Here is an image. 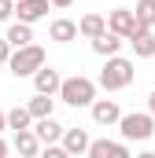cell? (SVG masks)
Masks as SVG:
<instances>
[{"label":"cell","instance_id":"52a82bcc","mask_svg":"<svg viewBox=\"0 0 155 158\" xmlns=\"http://www.w3.org/2000/svg\"><path fill=\"white\" fill-rule=\"evenodd\" d=\"M89 147H92V140H89L85 129H67V132H63V151L70 158H85Z\"/></svg>","mask_w":155,"mask_h":158},{"label":"cell","instance_id":"f1b7e54d","mask_svg":"<svg viewBox=\"0 0 155 158\" xmlns=\"http://www.w3.org/2000/svg\"><path fill=\"white\" fill-rule=\"evenodd\" d=\"M15 4H19V0H15Z\"/></svg>","mask_w":155,"mask_h":158},{"label":"cell","instance_id":"4fadbf2b","mask_svg":"<svg viewBox=\"0 0 155 158\" xmlns=\"http://www.w3.org/2000/svg\"><path fill=\"white\" fill-rule=\"evenodd\" d=\"M129 44H133L137 59H152L155 55V30H137V33L129 37Z\"/></svg>","mask_w":155,"mask_h":158},{"label":"cell","instance_id":"8fae6325","mask_svg":"<svg viewBox=\"0 0 155 158\" xmlns=\"http://www.w3.org/2000/svg\"><path fill=\"white\" fill-rule=\"evenodd\" d=\"M15 151H19V158H37L41 155V140L33 129H26V132H15Z\"/></svg>","mask_w":155,"mask_h":158},{"label":"cell","instance_id":"9a60e30c","mask_svg":"<svg viewBox=\"0 0 155 158\" xmlns=\"http://www.w3.org/2000/svg\"><path fill=\"white\" fill-rule=\"evenodd\" d=\"M4 37H7V44H11L15 52H19V48H30V44H33V26L15 22V26H7V33H4Z\"/></svg>","mask_w":155,"mask_h":158},{"label":"cell","instance_id":"8992f818","mask_svg":"<svg viewBox=\"0 0 155 158\" xmlns=\"http://www.w3.org/2000/svg\"><path fill=\"white\" fill-rule=\"evenodd\" d=\"M48 7H52V0H19L15 4V15H19V22L33 26V22H41L48 15Z\"/></svg>","mask_w":155,"mask_h":158},{"label":"cell","instance_id":"cb8c5ba5","mask_svg":"<svg viewBox=\"0 0 155 158\" xmlns=\"http://www.w3.org/2000/svg\"><path fill=\"white\" fill-rule=\"evenodd\" d=\"M74 0H52V7H70Z\"/></svg>","mask_w":155,"mask_h":158},{"label":"cell","instance_id":"30bf717a","mask_svg":"<svg viewBox=\"0 0 155 158\" xmlns=\"http://www.w3.org/2000/svg\"><path fill=\"white\" fill-rule=\"evenodd\" d=\"M92 121H96V125H118V121H122L118 103L115 99H96V103H92Z\"/></svg>","mask_w":155,"mask_h":158},{"label":"cell","instance_id":"484cf974","mask_svg":"<svg viewBox=\"0 0 155 158\" xmlns=\"http://www.w3.org/2000/svg\"><path fill=\"white\" fill-rule=\"evenodd\" d=\"M4 129H7V114L0 110V132H4Z\"/></svg>","mask_w":155,"mask_h":158},{"label":"cell","instance_id":"44dd1931","mask_svg":"<svg viewBox=\"0 0 155 158\" xmlns=\"http://www.w3.org/2000/svg\"><path fill=\"white\" fill-rule=\"evenodd\" d=\"M107 158H133V155H129V147H126V143H115V140H111V147H107Z\"/></svg>","mask_w":155,"mask_h":158},{"label":"cell","instance_id":"83f0119b","mask_svg":"<svg viewBox=\"0 0 155 158\" xmlns=\"http://www.w3.org/2000/svg\"><path fill=\"white\" fill-rule=\"evenodd\" d=\"M137 158H155V151H140V155H137Z\"/></svg>","mask_w":155,"mask_h":158},{"label":"cell","instance_id":"5b68a950","mask_svg":"<svg viewBox=\"0 0 155 158\" xmlns=\"http://www.w3.org/2000/svg\"><path fill=\"white\" fill-rule=\"evenodd\" d=\"M107 30H111V33H118L122 40H129L140 26H137V15H133L129 7H115V11H107Z\"/></svg>","mask_w":155,"mask_h":158},{"label":"cell","instance_id":"ffe728a7","mask_svg":"<svg viewBox=\"0 0 155 158\" xmlns=\"http://www.w3.org/2000/svg\"><path fill=\"white\" fill-rule=\"evenodd\" d=\"M41 158H70V155L63 151V143H48V147L41 151Z\"/></svg>","mask_w":155,"mask_h":158},{"label":"cell","instance_id":"7a4b0ae2","mask_svg":"<svg viewBox=\"0 0 155 158\" xmlns=\"http://www.w3.org/2000/svg\"><path fill=\"white\" fill-rule=\"evenodd\" d=\"M133 63L129 59H122V55H111L107 63H104V70H100V85L107 88V92H118V88H126V85H133Z\"/></svg>","mask_w":155,"mask_h":158},{"label":"cell","instance_id":"ac0fdd59","mask_svg":"<svg viewBox=\"0 0 155 158\" xmlns=\"http://www.w3.org/2000/svg\"><path fill=\"white\" fill-rule=\"evenodd\" d=\"M30 125H33L30 107H15V110H7V129H15V132H26Z\"/></svg>","mask_w":155,"mask_h":158},{"label":"cell","instance_id":"6da1fadb","mask_svg":"<svg viewBox=\"0 0 155 158\" xmlns=\"http://www.w3.org/2000/svg\"><path fill=\"white\" fill-rule=\"evenodd\" d=\"M59 99H63L67 107H92V103H96V81L81 77V74H74V77H63Z\"/></svg>","mask_w":155,"mask_h":158},{"label":"cell","instance_id":"9c48e42d","mask_svg":"<svg viewBox=\"0 0 155 158\" xmlns=\"http://www.w3.org/2000/svg\"><path fill=\"white\" fill-rule=\"evenodd\" d=\"M33 132H37V140L48 147V143H59L63 140V132H67V125H59L55 118H41V121H33Z\"/></svg>","mask_w":155,"mask_h":158},{"label":"cell","instance_id":"5bb4252c","mask_svg":"<svg viewBox=\"0 0 155 158\" xmlns=\"http://www.w3.org/2000/svg\"><path fill=\"white\" fill-rule=\"evenodd\" d=\"M78 33H81V37H89V40H96V37H104V33H107V19H104V15H96V11H92V15H85V19H81V22H78Z\"/></svg>","mask_w":155,"mask_h":158},{"label":"cell","instance_id":"e0dca14e","mask_svg":"<svg viewBox=\"0 0 155 158\" xmlns=\"http://www.w3.org/2000/svg\"><path fill=\"white\" fill-rule=\"evenodd\" d=\"M133 15H137V26L140 30H155V0H137Z\"/></svg>","mask_w":155,"mask_h":158},{"label":"cell","instance_id":"2e32d148","mask_svg":"<svg viewBox=\"0 0 155 158\" xmlns=\"http://www.w3.org/2000/svg\"><path fill=\"white\" fill-rule=\"evenodd\" d=\"M118 48H122V37H118V33H111V30H107L104 37H96V40H92V52H96V55H104V59L118 55Z\"/></svg>","mask_w":155,"mask_h":158},{"label":"cell","instance_id":"ba28073f","mask_svg":"<svg viewBox=\"0 0 155 158\" xmlns=\"http://www.w3.org/2000/svg\"><path fill=\"white\" fill-rule=\"evenodd\" d=\"M33 88H37L41 96H59V88H63L59 70H52V66H41L37 74H33Z\"/></svg>","mask_w":155,"mask_h":158},{"label":"cell","instance_id":"d6986e66","mask_svg":"<svg viewBox=\"0 0 155 158\" xmlns=\"http://www.w3.org/2000/svg\"><path fill=\"white\" fill-rule=\"evenodd\" d=\"M26 107H30L33 121H41V118H52V107H55V99H52V96H41V92H37V96H33Z\"/></svg>","mask_w":155,"mask_h":158},{"label":"cell","instance_id":"3957f363","mask_svg":"<svg viewBox=\"0 0 155 158\" xmlns=\"http://www.w3.org/2000/svg\"><path fill=\"white\" fill-rule=\"evenodd\" d=\"M7 66H11V74H15V77H33L41 66H48V63H44V48H41V44L19 48V52L11 55V63H7Z\"/></svg>","mask_w":155,"mask_h":158},{"label":"cell","instance_id":"d4e9b609","mask_svg":"<svg viewBox=\"0 0 155 158\" xmlns=\"http://www.w3.org/2000/svg\"><path fill=\"white\" fill-rule=\"evenodd\" d=\"M148 114H155V92L148 96Z\"/></svg>","mask_w":155,"mask_h":158},{"label":"cell","instance_id":"f546056e","mask_svg":"<svg viewBox=\"0 0 155 158\" xmlns=\"http://www.w3.org/2000/svg\"><path fill=\"white\" fill-rule=\"evenodd\" d=\"M85 158H89V155H85Z\"/></svg>","mask_w":155,"mask_h":158},{"label":"cell","instance_id":"4316f807","mask_svg":"<svg viewBox=\"0 0 155 158\" xmlns=\"http://www.w3.org/2000/svg\"><path fill=\"white\" fill-rule=\"evenodd\" d=\"M7 151H11V147H7V143L0 140V158H7Z\"/></svg>","mask_w":155,"mask_h":158},{"label":"cell","instance_id":"7c38bea8","mask_svg":"<svg viewBox=\"0 0 155 158\" xmlns=\"http://www.w3.org/2000/svg\"><path fill=\"white\" fill-rule=\"evenodd\" d=\"M48 37L55 40V44H70V40H78V22H70V19H55V22L48 26Z\"/></svg>","mask_w":155,"mask_h":158},{"label":"cell","instance_id":"277c9868","mask_svg":"<svg viewBox=\"0 0 155 158\" xmlns=\"http://www.w3.org/2000/svg\"><path fill=\"white\" fill-rule=\"evenodd\" d=\"M118 132H122V140H152L155 132V114H122L118 121Z\"/></svg>","mask_w":155,"mask_h":158},{"label":"cell","instance_id":"7402d4cb","mask_svg":"<svg viewBox=\"0 0 155 158\" xmlns=\"http://www.w3.org/2000/svg\"><path fill=\"white\" fill-rule=\"evenodd\" d=\"M11 55H15V48L7 44V37H0V66H7V63H11Z\"/></svg>","mask_w":155,"mask_h":158},{"label":"cell","instance_id":"603a6c76","mask_svg":"<svg viewBox=\"0 0 155 158\" xmlns=\"http://www.w3.org/2000/svg\"><path fill=\"white\" fill-rule=\"evenodd\" d=\"M15 15V0H0V22H7Z\"/></svg>","mask_w":155,"mask_h":158}]
</instances>
